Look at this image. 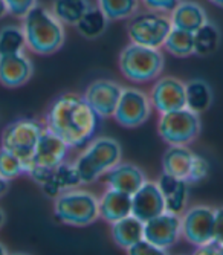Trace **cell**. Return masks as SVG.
<instances>
[{"label": "cell", "mask_w": 223, "mask_h": 255, "mask_svg": "<svg viewBox=\"0 0 223 255\" xmlns=\"http://www.w3.org/2000/svg\"><path fill=\"white\" fill-rule=\"evenodd\" d=\"M32 74V64L23 54L0 55V81L6 87H18L25 84Z\"/></svg>", "instance_id": "17"}, {"label": "cell", "mask_w": 223, "mask_h": 255, "mask_svg": "<svg viewBox=\"0 0 223 255\" xmlns=\"http://www.w3.org/2000/svg\"><path fill=\"white\" fill-rule=\"evenodd\" d=\"M100 126V115L84 97L66 94L55 100L46 117V127L58 134L71 148L92 141Z\"/></svg>", "instance_id": "1"}, {"label": "cell", "mask_w": 223, "mask_h": 255, "mask_svg": "<svg viewBox=\"0 0 223 255\" xmlns=\"http://www.w3.org/2000/svg\"><path fill=\"white\" fill-rule=\"evenodd\" d=\"M214 240L223 245V208L216 210L214 214Z\"/></svg>", "instance_id": "35"}, {"label": "cell", "mask_w": 223, "mask_h": 255, "mask_svg": "<svg viewBox=\"0 0 223 255\" xmlns=\"http://www.w3.org/2000/svg\"><path fill=\"white\" fill-rule=\"evenodd\" d=\"M162 168L164 173L184 179L188 183L205 179L210 171L208 162L185 145H170L162 157Z\"/></svg>", "instance_id": "7"}, {"label": "cell", "mask_w": 223, "mask_h": 255, "mask_svg": "<svg viewBox=\"0 0 223 255\" xmlns=\"http://www.w3.org/2000/svg\"><path fill=\"white\" fill-rule=\"evenodd\" d=\"M78 183H81V179H80L75 164L72 165V164L63 162L57 168H54L52 177L41 185V190L46 196H58L66 190H71Z\"/></svg>", "instance_id": "23"}, {"label": "cell", "mask_w": 223, "mask_h": 255, "mask_svg": "<svg viewBox=\"0 0 223 255\" xmlns=\"http://www.w3.org/2000/svg\"><path fill=\"white\" fill-rule=\"evenodd\" d=\"M6 12H8L6 2H5V0H0V18H2L3 15H6Z\"/></svg>", "instance_id": "38"}, {"label": "cell", "mask_w": 223, "mask_h": 255, "mask_svg": "<svg viewBox=\"0 0 223 255\" xmlns=\"http://www.w3.org/2000/svg\"><path fill=\"white\" fill-rule=\"evenodd\" d=\"M107 21H109V18L100 6H89V9L77 21L75 26L83 37L97 38L106 31Z\"/></svg>", "instance_id": "24"}, {"label": "cell", "mask_w": 223, "mask_h": 255, "mask_svg": "<svg viewBox=\"0 0 223 255\" xmlns=\"http://www.w3.org/2000/svg\"><path fill=\"white\" fill-rule=\"evenodd\" d=\"M127 251H128V254H131V255H161V254H165V252H167V251L158 248L156 245H153L151 242H148L147 239L139 240L138 243H135L133 246H130Z\"/></svg>", "instance_id": "32"}, {"label": "cell", "mask_w": 223, "mask_h": 255, "mask_svg": "<svg viewBox=\"0 0 223 255\" xmlns=\"http://www.w3.org/2000/svg\"><path fill=\"white\" fill-rule=\"evenodd\" d=\"M150 101L153 107L161 112H171L187 106L185 100V84L176 78H161L151 89Z\"/></svg>", "instance_id": "16"}, {"label": "cell", "mask_w": 223, "mask_h": 255, "mask_svg": "<svg viewBox=\"0 0 223 255\" xmlns=\"http://www.w3.org/2000/svg\"><path fill=\"white\" fill-rule=\"evenodd\" d=\"M171 28L173 25L168 17L153 11L133 17L128 23L127 32L131 43L158 49L165 43Z\"/></svg>", "instance_id": "8"}, {"label": "cell", "mask_w": 223, "mask_h": 255, "mask_svg": "<svg viewBox=\"0 0 223 255\" xmlns=\"http://www.w3.org/2000/svg\"><path fill=\"white\" fill-rule=\"evenodd\" d=\"M25 31L17 26H6L0 31V55L23 52L26 48Z\"/></svg>", "instance_id": "29"}, {"label": "cell", "mask_w": 223, "mask_h": 255, "mask_svg": "<svg viewBox=\"0 0 223 255\" xmlns=\"http://www.w3.org/2000/svg\"><path fill=\"white\" fill-rule=\"evenodd\" d=\"M121 147L110 137H100L89 145L84 153L77 159L75 167L80 174L81 183L95 182L107 170L119 164Z\"/></svg>", "instance_id": "3"}, {"label": "cell", "mask_w": 223, "mask_h": 255, "mask_svg": "<svg viewBox=\"0 0 223 255\" xmlns=\"http://www.w3.org/2000/svg\"><path fill=\"white\" fill-rule=\"evenodd\" d=\"M69 148L71 147L66 144L58 134H55L52 130L46 127L38 139L29 164H35V165L46 167V168H57L60 164L64 162Z\"/></svg>", "instance_id": "15"}, {"label": "cell", "mask_w": 223, "mask_h": 255, "mask_svg": "<svg viewBox=\"0 0 223 255\" xmlns=\"http://www.w3.org/2000/svg\"><path fill=\"white\" fill-rule=\"evenodd\" d=\"M213 3H216V5H219V6H222L223 8V0H211Z\"/></svg>", "instance_id": "41"}, {"label": "cell", "mask_w": 223, "mask_h": 255, "mask_svg": "<svg viewBox=\"0 0 223 255\" xmlns=\"http://www.w3.org/2000/svg\"><path fill=\"white\" fill-rule=\"evenodd\" d=\"M151 113V101L138 89H124L113 113L115 120L124 127H138L144 124Z\"/></svg>", "instance_id": "10"}, {"label": "cell", "mask_w": 223, "mask_h": 255, "mask_svg": "<svg viewBox=\"0 0 223 255\" xmlns=\"http://www.w3.org/2000/svg\"><path fill=\"white\" fill-rule=\"evenodd\" d=\"M185 100L190 110L200 113L205 112L213 103V92L211 87L202 80H191L185 84Z\"/></svg>", "instance_id": "25"}, {"label": "cell", "mask_w": 223, "mask_h": 255, "mask_svg": "<svg viewBox=\"0 0 223 255\" xmlns=\"http://www.w3.org/2000/svg\"><path fill=\"white\" fill-rule=\"evenodd\" d=\"M165 211V200L159 185L156 182H144L131 194V214L147 222Z\"/></svg>", "instance_id": "14"}, {"label": "cell", "mask_w": 223, "mask_h": 255, "mask_svg": "<svg viewBox=\"0 0 223 255\" xmlns=\"http://www.w3.org/2000/svg\"><path fill=\"white\" fill-rule=\"evenodd\" d=\"M5 254H8V251H6V248L0 243V255H5Z\"/></svg>", "instance_id": "40"}, {"label": "cell", "mask_w": 223, "mask_h": 255, "mask_svg": "<svg viewBox=\"0 0 223 255\" xmlns=\"http://www.w3.org/2000/svg\"><path fill=\"white\" fill-rule=\"evenodd\" d=\"M98 3L109 20L130 17L138 9V0H98Z\"/></svg>", "instance_id": "30"}, {"label": "cell", "mask_w": 223, "mask_h": 255, "mask_svg": "<svg viewBox=\"0 0 223 255\" xmlns=\"http://www.w3.org/2000/svg\"><path fill=\"white\" fill-rule=\"evenodd\" d=\"M216 210L208 206H194L182 217V236L194 246L214 240Z\"/></svg>", "instance_id": "12"}, {"label": "cell", "mask_w": 223, "mask_h": 255, "mask_svg": "<svg viewBox=\"0 0 223 255\" xmlns=\"http://www.w3.org/2000/svg\"><path fill=\"white\" fill-rule=\"evenodd\" d=\"M119 66L125 78L135 83H147L162 72L164 57L156 48L131 43L121 52Z\"/></svg>", "instance_id": "4"}, {"label": "cell", "mask_w": 223, "mask_h": 255, "mask_svg": "<svg viewBox=\"0 0 223 255\" xmlns=\"http://www.w3.org/2000/svg\"><path fill=\"white\" fill-rule=\"evenodd\" d=\"M220 248H222L220 243H217L216 240H211V242H208V243H205V245L197 246L196 252H197V254H207V255L211 254V255H214V254H220Z\"/></svg>", "instance_id": "36"}, {"label": "cell", "mask_w": 223, "mask_h": 255, "mask_svg": "<svg viewBox=\"0 0 223 255\" xmlns=\"http://www.w3.org/2000/svg\"><path fill=\"white\" fill-rule=\"evenodd\" d=\"M112 237L119 248L128 249L144 239V222L133 214L113 222L112 223Z\"/></svg>", "instance_id": "21"}, {"label": "cell", "mask_w": 223, "mask_h": 255, "mask_svg": "<svg viewBox=\"0 0 223 255\" xmlns=\"http://www.w3.org/2000/svg\"><path fill=\"white\" fill-rule=\"evenodd\" d=\"M89 0H54L52 12L57 18L68 25H77V21L89 9Z\"/></svg>", "instance_id": "27"}, {"label": "cell", "mask_w": 223, "mask_h": 255, "mask_svg": "<svg viewBox=\"0 0 223 255\" xmlns=\"http://www.w3.org/2000/svg\"><path fill=\"white\" fill-rule=\"evenodd\" d=\"M165 200V211L181 214L185 210L188 196V182L173 174L164 173L158 182Z\"/></svg>", "instance_id": "19"}, {"label": "cell", "mask_w": 223, "mask_h": 255, "mask_svg": "<svg viewBox=\"0 0 223 255\" xmlns=\"http://www.w3.org/2000/svg\"><path fill=\"white\" fill-rule=\"evenodd\" d=\"M43 130L44 128L32 120H17L3 130L2 147L17 154L28 167Z\"/></svg>", "instance_id": "9"}, {"label": "cell", "mask_w": 223, "mask_h": 255, "mask_svg": "<svg viewBox=\"0 0 223 255\" xmlns=\"http://www.w3.org/2000/svg\"><path fill=\"white\" fill-rule=\"evenodd\" d=\"M6 190H8V180H6V179H3L2 176H0V196L5 194V193H6Z\"/></svg>", "instance_id": "37"}, {"label": "cell", "mask_w": 223, "mask_h": 255, "mask_svg": "<svg viewBox=\"0 0 223 255\" xmlns=\"http://www.w3.org/2000/svg\"><path fill=\"white\" fill-rule=\"evenodd\" d=\"M55 217L72 226H86L100 217V200L86 191H63L55 200Z\"/></svg>", "instance_id": "5"}, {"label": "cell", "mask_w": 223, "mask_h": 255, "mask_svg": "<svg viewBox=\"0 0 223 255\" xmlns=\"http://www.w3.org/2000/svg\"><path fill=\"white\" fill-rule=\"evenodd\" d=\"M5 223V214H3V211L0 210V228H2V225Z\"/></svg>", "instance_id": "39"}, {"label": "cell", "mask_w": 223, "mask_h": 255, "mask_svg": "<svg viewBox=\"0 0 223 255\" xmlns=\"http://www.w3.org/2000/svg\"><path fill=\"white\" fill-rule=\"evenodd\" d=\"M219 43H220V32L217 26L207 20L194 32V54L210 55L217 49Z\"/></svg>", "instance_id": "28"}, {"label": "cell", "mask_w": 223, "mask_h": 255, "mask_svg": "<svg viewBox=\"0 0 223 255\" xmlns=\"http://www.w3.org/2000/svg\"><path fill=\"white\" fill-rule=\"evenodd\" d=\"M145 182L144 173L131 164H116L104 173V183L109 188L119 190L128 194L136 193V190Z\"/></svg>", "instance_id": "18"}, {"label": "cell", "mask_w": 223, "mask_h": 255, "mask_svg": "<svg viewBox=\"0 0 223 255\" xmlns=\"http://www.w3.org/2000/svg\"><path fill=\"white\" fill-rule=\"evenodd\" d=\"M182 236V219L179 214L164 211L144 222V239L167 251Z\"/></svg>", "instance_id": "11"}, {"label": "cell", "mask_w": 223, "mask_h": 255, "mask_svg": "<svg viewBox=\"0 0 223 255\" xmlns=\"http://www.w3.org/2000/svg\"><path fill=\"white\" fill-rule=\"evenodd\" d=\"M144 5L156 12H171L181 0H142Z\"/></svg>", "instance_id": "34"}, {"label": "cell", "mask_w": 223, "mask_h": 255, "mask_svg": "<svg viewBox=\"0 0 223 255\" xmlns=\"http://www.w3.org/2000/svg\"><path fill=\"white\" fill-rule=\"evenodd\" d=\"M26 171L25 162L21 160L17 154L6 148H0V176L6 180H11L21 173Z\"/></svg>", "instance_id": "31"}, {"label": "cell", "mask_w": 223, "mask_h": 255, "mask_svg": "<svg viewBox=\"0 0 223 255\" xmlns=\"http://www.w3.org/2000/svg\"><path fill=\"white\" fill-rule=\"evenodd\" d=\"M23 31L28 48L37 54H52L64 41L63 21L54 12L38 5L25 15Z\"/></svg>", "instance_id": "2"}, {"label": "cell", "mask_w": 223, "mask_h": 255, "mask_svg": "<svg viewBox=\"0 0 223 255\" xmlns=\"http://www.w3.org/2000/svg\"><path fill=\"white\" fill-rule=\"evenodd\" d=\"M131 214V194L109 188L100 199V217L109 223Z\"/></svg>", "instance_id": "20"}, {"label": "cell", "mask_w": 223, "mask_h": 255, "mask_svg": "<svg viewBox=\"0 0 223 255\" xmlns=\"http://www.w3.org/2000/svg\"><path fill=\"white\" fill-rule=\"evenodd\" d=\"M220 254H223V245H222V248H220Z\"/></svg>", "instance_id": "42"}, {"label": "cell", "mask_w": 223, "mask_h": 255, "mask_svg": "<svg viewBox=\"0 0 223 255\" xmlns=\"http://www.w3.org/2000/svg\"><path fill=\"white\" fill-rule=\"evenodd\" d=\"M122 90L124 89L115 81L98 80L87 87L84 98L100 115V118H107L113 117Z\"/></svg>", "instance_id": "13"}, {"label": "cell", "mask_w": 223, "mask_h": 255, "mask_svg": "<svg viewBox=\"0 0 223 255\" xmlns=\"http://www.w3.org/2000/svg\"><path fill=\"white\" fill-rule=\"evenodd\" d=\"M200 130L199 113L182 107L165 112L159 120V133L170 145H187Z\"/></svg>", "instance_id": "6"}, {"label": "cell", "mask_w": 223, "mask_h": 255, "mask_svg": "<svg viewBox=\"0 0 223 255\" xmlns=\"http://www.w3.org/2000/svg\"><path fill=\"white\" fill-rule=\"evenodd\" d=\"M171 12V25L190 32H196L207 21L205 9L193 2H179Z\"/></svg>", "instance_id": "22"}, {"label": "cell", "mask_w": 223, "mask_h": 255, "mask_svg": "<svg viewBox=\"0 0 223 255\" xmlns=\"http://www.w3.org/2000/svg\"><path fill=\"white\" fill-rule=\"evenodd\" d=\"M8 12L17 15V17H25L37 3V0H5Z\"/></svg>", "instance_id": "33"}, {"label": "cell", "mask_w": 223, "mask_h": 255, "mask_svg": "<svg viewBox=\"0 0 223 255\" xmlns=\"http://www.w3.org/2000/svg\"><path fill=\"white\" fill-rule=\"evenodd\" d=\"M164 46L176 57H188L194 54V32L173 26L168 32Z\"/></svg>", "instance_id": "26"}]
</instances>
